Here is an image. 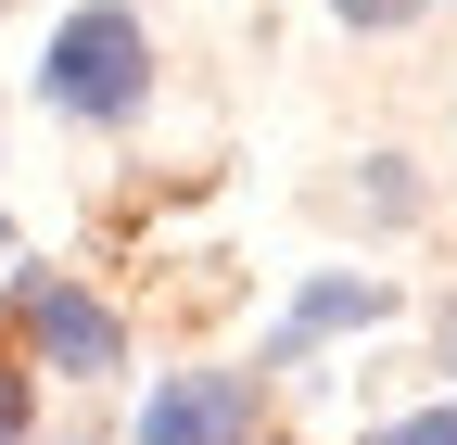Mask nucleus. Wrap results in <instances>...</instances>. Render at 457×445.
Returning a JSON list of instances; mask_svg holds the SVG:
<instances>
[{
	"label": "nucleus",
	"mask_w": 457,
	"mask_h": 445,
	"mask_svg": "<svg viewBox=\"0 0 457 445\" xmlns=\"http://www.w3.org/2000/svg\"><path fill=\"white\" fill-rule=\"evenodd\" d=\"M38 102H51V115H77V128H128L140 102H153V38H140L128 0H77L64 26H51Z\"/></svg>",
	"instance_id": "obj_1"
},
{
	"label": "nucleus",
	"mask_w": 457,
	"mask_h": 445,
	"mask_svg": "<svg viewBox=\"0 0 457 445\" xmlns=\"http://www.w3.org/2000/svg\"><path fill=\"white\" fill-rule=\"evenodd\" d=\"M13 318H26L38 369H64V382H114V369H128V318H114L102 293H77V281H51V267L13 281Z\"/></svg>",
	"instance_id": "obj_2"
},
{
	"label": "nucleus",
	"mask_w": 457,
	"mask_h": 445,
	"mask_svg": "<svg viewBox=\"0 0 457 445\" xmlns=\"http://www.w3.org/2000/svg\"><path fill=\"white\" fill-rule=\"evenodd\" d=\"M254 432V369H179L140 395V445H242Z\"/></svg>",
	"instance_id": "obj_3"
},
{
	"label": "nucleus",
	"mask_w": 457,
	"mask_h": 445,
	"mask_svg": "<svg viewBox=\"0 0 457 445\" xmlns=\"http://www.w3.org/2000/svg\"><path fill=\"white\" fill-rule=\"evenodd\" d=\"M369 318H394V293H381V281H305V293H293V318H279V357L318 344V331H369Z\"/></svg>",
	"instance_id": "obj_4"
},
{
	"label": "nucleus",
	"mask_w": 457,
	"mask_h": 445,
	"mask_svg": "<svg viewBox=\"0 0 457 445\" xmlns=\"http://www.w3.org/2000/svg\"><path fill=\"white\" fill-rule=\"evenodd\" d=\"M369 445H457V395H445V407H407V420H381Z\"/></svg>",
	"instance_id": "obj_5"
},
{
	"label": "nucleus",
	"mask_w": 457,
	"mask_h": 445,
	"mask_svg": "<svg viewBox=\"0 0 457 445\" xmlns=\"http://www.w3.org/2000/svg\"><path fill=\"white\" fill-rule=\"evenodd\" d=\"M330 13H343V26H369V38H381V26H407V13H420V0H330Z\"/></svg>",
	"instance_id": "obj_6"
},
{
	"label": "nucleus",
	"mask_w": 457,
	"mask_h": 445,
	"mask_svg": "<svg viewBox=\"0 0 457 445\" xmlns=\"http://www.w3.org/2000/svg\"><path fill=\"white\" fill-rule=\"evenodd\" d=\"M13 432H26V369L0 357V445H13Z\"/></svg>",
	"instance_id": "obj_7"
},
{
	"label": "nucleus",
	"mask_w": 457,
	"mask_h": 445,
	"mask_svg": "<svg viewBox=\"0 0 457 445\" xmlns=\"http://www.w3.org/2000/svg\"><path fill=\"white\" fill-rule=\"evenodd\" d=\"M445 369H457V306H445Z\"/></svg>",
	"instance_id": "obj_8"
}]
</instances>
